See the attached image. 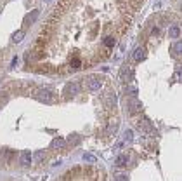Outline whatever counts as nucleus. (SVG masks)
<instances>
[{"label": "nucleus", "mask_w": 182, "mask_h": 181, "mask_svg": "<svg viewBox=\"0 0 182 181\" xmlns=\"http://www.w3.org/2000/svg\"><path fill=\"white\" fill-rule=\"evenodd\" d=\"M130 72H132V70H123V72H122V75H120V77H122V80H128V78L132 77V73H130Z\"/></svg>", "instance_id": "obj_18"}, {"label": "nucleus", "mask_w": 182, "mask_h": 181, "mask_svg": "<svg viewBox=\"0 0 182 181\" xmlns=\"http://www.w3.org/2000/svg\"><path fill=\"white\" fill-rule=\"evenodd\" d=\"M123 139H125V141H132V139H134V132H132L130 129H128V131H125V136H123Z\"/></svg>", "instance_id": "obj_17"}, {"label": "nucleus", "mask_w": 182, "mask_h": 181, "mask_svg": "<svg viewBox=\"0 0 182 181\" xmlns=\"http://www.w3.org/2000/svg\"><path fill=\"white\" fill-rule=\"evenodd\" d=\"M78 91H80V85L78 84H68L66 85V89H64V96L66 98H73V96H76L78 94Z\"/></svg>", "instance_id": "obj_2"}, {"label": "nucleus", "mask_w": 182, "mask_h": 181, "mask_svg": "<svg viewBox=\"0 0 182 181\" xmlns=\"http://www.w3.org/2000/svg\"><path fill=\"white\" fill-rule=\"evenodd\" d=\"M23 38H25V30H17V32L12 35V42H14V44H19Z\"/></svg>", "instance_id": "obj_8"}, {"label": "nucleus", "mask_w": 182, "mask_h": 181, "mask_svg": "<svg viewBox=\"0 0 182 181\" xmlns=\"http://www.w3.org/2000/svg\"><path fill=\"white\" fill-rule=\"evenodd\" d=\"M31 94H33L35 99L43 101V103H54L56 101V94L52 91H47V89H35Z\"/></svg>", "instance_id": "obj_1"}, {"label": "nucleus", "mask_w": 182, "mask_h": 181, "mask_svg": "<svg viewBox=\"0 0 182 181\" xmlns=\"http://www.w3.org/2000/svg\"><path fill=\"white\" fill-rule=\"evenodd\" d=\"M16 64H17V58H14V59H12V63H11V66H12V68H14V66H16Z\"/></svg>", "instance_id": "obj_22"}, {"label": "nucleus", "mask_w": 182, "mask_h": 181, "mask_svg": "<svg viewBox=\"0 0 182 181\" xmlns=\"http://www.w3.org/2000/svg\"><path fill=\"white\" fill-rule=\"evenodd\" d=\"M37 17H38V11H31V12L28 14V17H26V23H28V25H31Z\"/></svg>", "instance_id": "obj_10"}, {"label": "nucleus", "mask_w": 182, "mask_h": 181, "mask_svg": "<svg viewBox=\"0 0 182 181\" xmlns=\"http://www.w3.org/2000/svg\"><path fill=\"white\" fill-rule=\"evenodd\" d=\"M108 103H109V105H115V103H116V96H115L113 91H111V93H108Z\"/></svg>", "instance_id": "obj_14"}, {"label": "nucleus", "mask_w": 182, "mask_h": 181, "mask_svg": "<svg viewBox=\"0 0 182 181\" xmlns=\"http://www.w3.org/2000/svg\"><path fill=\"white\" fill-rule=\"evenodd\" d=\"M127 162H128V157H127L125 153H122V155H118V157H116V160H115V164H116L118 167H122V166H125Z\"/></svg>", "instance_id": "obj_7"}, {"label": "nucleus", "mask_w": 182, "mask_h": 181, "mask_svg": "<svg viewBox=\"0 0 182 181\" xmlns=\"http://www.w3.org/2000/svg\"><path fill=\"white\" fill-rule=\"evenodd\" d=\"M83 160H87V162H92V164H94V162L97 160V158H96L94 155H90V153H85V155H83Z\"/></svg>", "instance_id": "obj_16"}, {"label": "nucleus", "mask_w": 182, "mask_h": 181, "mask_svg": "<svg viewBox=\"0 0 182 181\" xmlns=\"http://www.w3.org/2000/svg\"><path fill=\"white\" fill-rule=\"evenodd\" d=\"M180 49H182L180 42H175V44H173V47H172V54H173V56H180Z\"/></svg>", "instance_id": "obj_11"}, {"label": "nucleus", "mask_w": 182, "mask_h": 181, "mask_svg": "<svg viewBox=\"0 0 182 181\" xmlns=\"http://www.w3.org/2000/svg\"><path fill=\"white\" fill-rule=\"evenodd\" d=\"M80 64H82V63H80V59H73V61H71V66H73V68H78Z\"/></svg>", "instance_id": "obj_20"}, {"label": "nucleus", "mask_w": 182, "mask_h": 181, "mask_svg": "<svg viewBox=\"0 0 182 181\" xmlns=\"http://www.w3.org/2000/svg\"><path fill=\"white\" fill-rule=\"evenodd\" d=\"M115 181H128V176L123 174V172H118V174L115 176Z\"/></svg>", "instance_id": "obj_15"}, {"label": "nucleus", "mask_w": 182, "mask_h": 181, "mask_svg": "<svg viewBox=\"0 0 182 181\" xmlns=\"http://www.w3.org/2000/svg\"><path fill=\"white\" fill-rule=\"evenodd\" d=\"M102 44L106 45V47H113V45H115V38H113V37H106L102 40Z\"/></svg>", "instance_id": "obj_12"}, {"label": "nucleus", "mask_w": 182, "mask_h": 181, "mask_svg": "<svg viewBox=\"0 0 182 181\" xmlns=\"http://www.w3.org/2000/svg\"><path fill=\"white\" fill-rule=\"evenodd\" d=\"M139 125L142 127V131H144V132H151V131H153V125H151V122H149L147 119H142V120L139 122Z\"/></svg>", "instance_id": "obj_6"}, {"label": "nucleus", "mask_w": 182, "mask_h": 181, "mask_svg": "<svg viewBox=\"0 0 182 181\" xmlns=\"http://www.w3.org/2000/svg\"><path fill=\"white\" fill-rule=\"evenodd\" d=\"M43 155L45 152H37V160H43Z\"/></svg>", "instance_id": "obj_21"}, {"label": "nucleus", "mask_w": 182, "mask_h": 181, "mask_svg": "<svg viewBox=\"0 0 182 181\" xmlns=\"http://www.w3.org/2000/svg\"><path fill=\"white\" fill-rule=\"evenodd\" d=\"M87 84H88V89H90V91H99V89H101V80L96 78V77H88Z\"/></svg>", "instance_id": "obj_4"}, {"label": "nucleus", "mask_w": 182, "mask_h": 181, "mask_svg": "<svg viewBox=\"0 0 182 181\" xmlns=\"http://www.w3.org/2000/svg\"><path fill=\"white\" fill-rule=\"evenodd\" d=\"M19 162H21L23 167H28V166L31 164V153H30V152H23V153L19 155Z\"/></svg>", "instance_id": "obj_3"}, {"label": "nucleus", "mask_w": 182, "mask_h": 181, "mask_svg": "<svg viewBox=\"0 0 182 181\" xmlns=\"http://www.w3.org/2000/svg\"><path fill=\"white\" fill-rule=\"evenodd\" d=\"M170 35H172L173 38H177V37L180 35V28H179V26H172V28H170Z\"/></svg>", "instance_id": "obj_13"}, {"label": "nucleus", "mask_w": 182, "mask_h": 181, "mask_svg": "<svg viewBox=\"0 0 182 181\" xmlns=\"http://www.w3.org/2000/svg\"><path fill=\"white\" fill-rule=\"evenodd\" d=\"M64 145H66V141H64L62 138H56V139L50 143V146H52V148H57V150H59V148H62Z\"/></svg>", "instance_id": "obj_9"}, {"label": "nucleus", "mask_w": 182, "mask_h": 181, "mask_svg": "<svg viewBox=\"0 0 182 181\" xmlns=\"http://www.w3.org/2000/svg\"><path fill=\"white\" fill-rule=\"evenodd\" d=\"M144 58H146V51H144L142 47H137V49L134 51V59H135V61H142Z\"/></svg>", "instance_id": "obj_5"}, {"label": "nucleus", "mask_w": 182, "mask_h": 181, "mask_svg": "<svg viewBox=\"0 0 182 181\" xmlns=\"http://www.w3.org/2000/svg\"><path fill=\"white\" fill-rule=\"evenodd\" d=\"M127 94H132V96H135V94H137V89H135L134 85H130V87L127 89Z\"/></svg>", "instance_id": "obj_19"}]
</instances>
